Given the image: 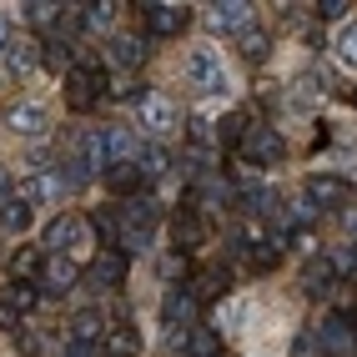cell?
<instances>
[{
    "mask_svg": "<svg viewBox=\"0 0 357 357\" xmlns=\"http://www.w3.org/2000/svg\"><path fill=\"white\" fill-rule=\"evenodd\" d=\"M186 81H192L202 96H227L231 91V76H227V66L211 45H197V51L186 56Z\"/></svg>",
    "mask_w": 357,
    "mask_h": 357,
    "instance_id": "cell-1",
    "label": "cell"
},
{
    "mask_svg": "<svg viewBox=\"0 0 357 357\" xmlns=\"http://www.w3.org/2000/svg\"><path fill=\"white\" fill-rule=\"evenodd\" d=\"M45 252H66L70 261L86 257V252H91V231H86V222H81V217H56L51 227H45Z\"/></svg>",
    "mask_w": 357,
    "mask_h": 357,
    "instance_id": "cell-2",
    "label": "cell"
},
{
    "mask_svg": "<svg viewBox=\"0 0 357 357\" xmlns=\"http://www.w3.org/2000/svg\"><path fill=\"white\" fill-rule=\"evenodd\" d=\"M236 146H242V156L252 166H277L282 156H287V141H282L272 126H247V136L236 141Z\"/></svg>",
    "mask_w": 357,
    "mask_h": 357,
    "instance_id": "cell-3",
    "label": "cell"
},
{
    "mask_svg": "<svg viewBox=\"0 0 357 357\" xmlns=\"http://www.w3.org/2000/svg\"><path fill=\"white\" fill-rule=\"evenodd\" d=\"M101 86H106V76L96 66H70L66 70V101H70V111H91Z\"/></svg>",
    "mask_w": 357,
    "mask_h": 357,
    "instance_id": "cell-4",
    "label": "cell"
},
{
    "mask_svg": "<svg viewBox=\"0 0 357 357\" xmlns=\"http://www.w3.org/2000/svg\"><path fill=\"white\" fill-rule=\"evenodd\" d=\"M136 111H141V131H151V136H166L176 126V106L161 96V91H146V96L136 101Z\"/></svg>",
    "mask_w": 357,
    "mask_h": 357,
    "instance_id": "cell-5",
    "label": "cell"
},
{
    "mask_svg": "<svg viewBox=\"0 0 357 357\" xmlns=\"http://www.w3.org/2000/svg\"><path fill=\"white\" fill-rule=\"evenodd\" d=\"M6 126L15 131V136H45V131H51V111H45V106H36V101H15L10 111H6Z\"/></svg>",
    "mask_w": 357,
    "mask_h": 357,
    "instance_id": "cell-6",
    "label": "cell"
},
{
    "mask_svg": "<svg viewBox=\"0 0 357 357\" xmlns=\"http://www.w3.org/2000/svg\"><path fill=\"white\" fill-rule=\"evenodd\" d=\"M20 202H26L31 211L61 202V176H51V172H26V176H20Z\"/></svg>",
    "mask_w": 357,
    "mask_h": 357,
    "instance_id": "cell-7",
    "label": "cell"
},
{
    "mask_svg": "<svg viewBox=\"0 0 357 357\" xmlns=\"http://www.w3.org/2000/svg\"><path fill=\"white\" fill-rule=\"evenodd\" d=\"M141 15H146V31L151 36H181L186 31V6H141Z\"/></svg>",
    "mask_w": 357,
    "mask_h": 357,
    "instance_id": "cell-8",
    "label": "cell"
},
{
    "mask_svg": "<svg viewBox=\"0 0 357 357\" xmlns=\"http://www.w3.org/2000/svg\"><path fill=\"white\" fill-rule=\"evenodd\" d=\"M176 347H186V357H222V332L217 327H186L172 337Z\"/></svg>",
    "mask_w": 357,
    "mask_h": 357,
    "instance_id": "cell-9",
    "label": "cell"
},
{
    "mask_svg": "<svg viewBox=\"0 0 357 357\" xmlns=\"http://www.w3.org/2000/svg\"><path fill=\"white\" fill-rule=\"evenodd\" d=\"M101 357H141V332H136L131 322L106 327V337H101Z\"/></svg>",
    "mask_w": 357,
    "mask_h": 357,
    "instance_id": "cell-10",
    "label": "cell"
},
{
    "mask_svg": "<svg viewBox=\"0 0 357 357\" xmlns=\"http://www.w3.org/2000/svg\"><path fill=\"white\" fill-rule=\"evenodd\" d=\"M252 20V6L247 0H222V6H206V26L211 31H242Z\"/></svg>",
    "mask_w": 357,
    "mask_h": 357,
    "instance_id": "cell-11",
    "label": "cell"
},
{
    "mask_svg": "<svg viewBox=\"0 0 357 357\" xmlns=\"http://www.w3.org/2000/svg\"><path fill=\"white\" fill-rule=\"evenodd\" d=\"M332 282H337V272H332L327 257H307V261H302V292H307V297H327Z\"/></svg>",
    "mask_w": 357,
    "mask_h": 357,
    "instance_id": "cell-12",
    "label": "cell"
},
{
    "mask_svg": "<svg viewBox=\"0 0 357 357\" xmlns=\"http://www.w3.org/2000/svg\"><path fill=\"white\" fill-rule=\"evenodd\" d=\"M322 347L332 352V357H347L357 342H352V317L347 312H332L327 322H322Z\"/></svg>",
    "mask_w": 357,
    "mask_h": 357,
    "instance_id": "cell-13",
    "label": "cell"
},
{
    "mask_svg": "<svg viewBox=\"0 0 357 357\" xmlns=\"http://www.w3.org/2000/svg\"><path fill=\"white\" fill-rule=\"evenodd\" d=\"M342 197H347V186L337 176H327V172L307 176V202H312V206H342Z\"/></svg>",
    "mask_w": 357,
    "mask_h": 357,
    "instance_id": "cell-14",
    "label": "cell"
},
{
    "mask_svg": "<svg viewBox=\"0 0 357 357\" xmlns=\"http://www.w3.org/2000/svg\"><path fill=\"white\" fill-rule=\"evenodd\" d=\"M172 236H176V247H186V252H192V247H202V242H206V217H197L192 206H186V211H176Z\"/></svg>",
    "mask_w": 357,
    "mask_h": 357,
    "instance_id": "cell-15",
    "label": "cell"
},
{
    "mask_svg": "<svg viewBox=\"0 0 357 357\" xmlns=\"http://www.w3.org/2000/svg\"><path fill=\"white\" fill-rule=\"evenodd\" d=\"M31 222H36V211L20 202V197H6V202H0V231H6V236L31 231Z\"/></svg>",
    "mask_w": 357,
    "mask_h": 357,
    "instance_id": "cell-16",
    "label": "cell"
},
{
    "mask_svg": "<svg viewBox=\"0 0 357 357\" xmlns=\"http://www.w3.org/2000/svg\"><path fill=\"white\" fill-rule=\"evenodd\" d=\"M91 282H96V287H121L126 282V257L121 252H101L96 267H91Z\"/></svg>",
    "mask_w": 357,
    "mask_h": 357,
    "instance_id": "cell-17",
    "label": "cell"
},
{
    "mask_svg": "<svg viewBox=\"0 0 357 357\" xmlns=\"http://www.w3.org/2000/svg\"><path fill=\"white\" fill-rule=\"evenodd\" d=\"M222 292H227V272H217V267L197 272L192 282H186V297H192V302H217Z\"/></svg>",
    "mask_w": 357,
    "mask_h": 357,
    "instance_id": "cell-18",
    "label": "cell"
},
{
    "mask_svg": "<svg viewBox=\"0 0 357 357\" xmlns=\"http://www.w3.org/2000/svg\"><path fill=\"white\" fill-rule=\"evenodd\" d=\"M141 181H146V176H141L136 161H111L106 166V186H111V192H141Z\"/></svg>",
    "mask_w": 357,
    "mask_h": 357,
    "instance_id": "cell-19",
    "label": "cell"
},
{
    "mask_svg": "<svg viewBox=\"0 0 357 357\" xmlns=\"http://www.w3.org/2000/svg\"><path fill=\"white\" fill-rule=\"evenodd\" d=\"M121 211H126L131 231H146V236H151V222H156V211H161V206H156V197H141V192H136Z\"/></svg>",
    "mask_w": 357,
    "mask_h": 357,
    "instance_id": "cell-20",
    "label": "cell"
},
{
    "mask_svg": "<svg viewBox=\"0 0 357 357\" xmlns=\"http://www.w3.org/2000/svg\"><path fill=\"white\" fill-rule=\"evenodd\" d=\"M111 56H116V66L131 70V66H141V61L151 56V45L141 40V36H116V40H111Z\"/></svg>",
    "mask_w": 357,
    "mask_h": 357,
    "instance_id": "cell-21",
    "label": "cell"
},
{
    "mask_svg": "<svg viewBox=\"0 0 357 357\" xmlns=\"http://www.w3.org/2000/svg\"><path fill=\"white\" fill-rule=\"evenodd\" d=\"M161 317H166V327H186V322H192L197 317V302L192 297H186V292H166V302H161Z\"/></svg>",
    "mask_w": 357,
    "mask_h": 357,
    "instance_id": "cell-22",
    "label": "cell"
},
{
    "mask_svg": "<svg viewBox=\"0 0 357 357\" xmlns=\"http://www.w3.org/2000/svg\"><path fill=\"white\" fill-rule=\"evenodd\" d=\"M36 272H40V247H20V252L10 257V277L20 282V287H26Z\"/></svg>",
    "mask_w": 357,
    "mask_h": 357,
    "instance_id": "cell-23",
    "label": "cell"
},
{
    "mask_svg": "<svg viewBox=\"0 0 357 357\" xmlns=\"http://www.w3.org/2000/svg\"><path fill=\"white\" fill-rule=\"evenodd\" d=\"M70 327H76V342H101L106 337V317L96 312V307H91V312H76Z\"/></svg>",
    "mask_w": 357,
    "mask_h": 357,
    "instance_id": "cell-24",
    "label": "cell"
},
{
    "mask_svg": "<svg viewBox=\"0 0 357 357\" xmlns=\"http://www.w3.org/2000/svg\"><path fill=\"white\" fill-rule=\"evenodd\" d=\"M6 56H10V70H36L40 66V45L20 40V45H6Z\"/></svg>",
    "mask_w": 357,
    "mask_h": 357,
    "instance_id": "cell-25",
    "label": "cell"
},
{
    "mask_svg": "<svg viewBox=\"0 0 357 357\" xmlns=\"http://www.w3.org/2000/svg\"><path fill=\"white\" fill-rule=\"evenodd\" d=\"M136 166H141V176H146V181H156V176H166V166H172V156H166L161 146H146V151L136 156Z\"/></svg>",
    "mask_w": 357,
    "mask_h": 357,
    "instance_id": "cell-26",
    "label": "cell"
},
{
    "mask_svg": "<svg viewBox=\"0 0 357 357\" xmlns=\"http://www.w3.org/2000/svg\"><path fill=\"white\" fill-rule=\"evenodd\" d=\"M267 51H272V36L267 31H242V56L247 61H267Z\"/></svg>",
    "mask_w": 357,
    "mask_h": 357,
    "instance_id": "cell-27",
    "label": "cell"
},
{
    "mask_svg": "<svg viewBox=\"0 0 357 357\" xmlns=\"http://www.w3.org/2000/svg\"><path fill=\"white\" fill-rule=\"evenodd\" d=\"M26 20H31V26H61V6H51V0H31Z\"/></svg>",
    "mask_w": 357,
    "mask_h": 357,
    "instance_id": "cell-28",
    "label": "cell"
},
{
    "mask_svg": "<svg viewBox=\"0 0 357 357\" xmlns=\"http://www.w3.org/2000/svg\"><path fill=\"white\" fill-rule=\"evenodd\" d=\"M337 56H342V66L357 70V20H347V26L337 31Z\"/></svg>",
    "mask_w": 357,
    "mask_h": 357,
    "instance_id": "cell-29",
    "label": "cell"
},
{
    "mask_svg": "<svg viewBox=\"0 0 357 357\" xmlns=\"http://www.w3.org/2000/svg\"><path fill=\"white\" fill-rule=\"evenodd\" d=\"M0 302H6L10 312L20 317V312H31V307H36V292H31V287H20V282H10V287H6V297H0Z\"/></svg>",
    "mask_w": 357,
    "mask_h": 357,
    "instance_id": "cell-30",
    "label": "cell"
},
{
    "mask_svg": "<svg viewBox=\"0 0 357 357\" xmlns=\"http://www.w3.org/2000/svg\"><path fill=\"white\" fill-rule=\"evenodd\" d=\"M111 96H116V101H141V96H146V86H136L131 70H121V76L111 81Z\"/></svg>",
    "mask_w": 357,
    "mask_h": 357,
    "instance_id": "cell-31",
    "label": "cell"
},
{
    "mask_svg": "<svg viewBox=\"0 0 357 357\" xmlns=\"http://www.w3.org/2000/svg\"><path fill=\"white\" fill-rule=\"evenodd\" d=\"M45 282H51L56 292L70 287V282H76V261H70V257H56V261H51V272H45Z\"/></svg>",
    "mask_w": 357,
    "mask_h": 357,
    "instance_id": "cell-32",
    "label": "cell"
},
{
    "mask_svg": "<svg viewBox=\"0 0 357 357\" xmlns=\"http://www.w3.org/2000/svg\"><path fill=\"white\" fill-rule=\"evenodd\" d=\"M242 136H247V116H242V111H231L227 121L217 126V141H222V146H231V141H242Z\"/></svg>",
    "mask_w": 357,
    "mask_h": 357,
    "instance_id": "cell-33",
    "label": "cell"
},
{
    "mask_svg": "<svg viewBox=\"0 0 357 357\" xmlns=\"http://www.w3.org/2000/svg\"><path fill=\"white\" fill-rule=\"evenodd\" d=\"M272 206H277V192H247V211H252V217H272Z\"/></svg>",
    "mask_w": 357,
    "mask_h": 357,
    "instance_id": "cell-34",
    "label": "cell"
},
{
    "mask_svg": "<svg viewBox=\"0 0 357 357\" xmlns=\"http://www.w3.org/2000/svg\"><path fill=\"white\" fill-rule=\"evenodd\" d=\"M40 51H45L40 61H45V66H51V70H61V66L70 70V45H66V40H61V45H40Z\"/></svg>",
    "mask_w": 357,
    "mask_h": 357,
    "instance_id": "cell-35",
    "label": "cell"
},
{
    "mask_svg": "<svg viewBox=\"0 0 357 357\" xmlns=\"http://www.w3.org/2000/svg\"><path fill=\"white\" fill-rule=\"evenodd\" d=\"M332 272H357V247H342V252H332Z\"/></svg>",
    "mask_w": 357,
    "mask_h": 357,
    "instance_id": "cell-36",
    "label": "cell"
},
{
    "mask_svg": "<svg viewBox=\"0 0 357 357\" xmlns=\"http://www.w3.org/2000/svg\"><path fill=\"white\" fill-rule=\"evenodd\" d=\"M96 231L106 236V242H116V236H121V222H116L111 211H96Z\"/></svg>",
    "mask_w": 357,
    "mask_h": 357,
    "instance_id": "cell-37",
    "label": "cell"
},
{
    "mask_svg": "<svg viewBox=\"0 0 357 357\" xmlns=\"http://www.w3.org/2000/svg\"><path fill=\"white\" fill-rule=\"evenodd\" d=\"M292 222H297V227H312V222H317V206H312V202H297V206H292Z\"/></svg>",
    "mask_w": 357,
    "mask_h": 357,
    "instance_id": "cell-38",
    "label": "cell"
},
{
    "mask_svg": "<svg viewBox=\"0 0 357 357\" xmlns=\"http://www.w3.org/2000/svg\"><path fill=\"white\" fill-rule=\"evenodd\" d=\"M342 10H347V0H322V6H317L322 20H342Z\"/></svg>",
    "mask_w": 357,
    "mask_h": 357,
    "instance_id": "cell-39",
    "label": "cell"
},
{
    "mask_svg": "<svg viewBox=\"0 0 357 357\" xmlns=\"http://www.w3.org/2000/svg\"><path fill=\"white\" fill-rule=\"evenodd\" d=\"M192 136H197V141H217V131H211L206 116H192Z\"/></svg>",
    "mask_w": 357,
    "mask_h": 357,
    "instance_id": "cell-40",
    "label": "cell"
},
{
    "mask_svg": "<svg viewBox=\"0 0 357 357\" xmlns=\"http://www.w3.org/2000/svg\"><path fill=\"white\" fill-rule=\"evenodd\" d=\"M66 357H101V347H91V342H70Z\"/></svg>",
    "mask_w": 357,
    "mask_h": 357,
    "instance_id": "cell-41",
    "label": "cell"
},
{
    "mask_svg": "<svg viewBox=\"0 0 357 357\" xmlns=\"http://www.w3.org/2000/svg\"><path fill=\"white\" fill-rule=\"evenodd\" d=\"M10 327H15V312H10L6 302H0V332H10Z\"/></svg>",
    "mask_w": 357,
    "mask_h": 357,
    "instance_id": "cell-42",
    "label": "cell"
},
{
    "mask_svg": "<svg viewBox=\"0 0 357 357\" xmlns=\"http://www.w3.org/2000/svg\"><path fill=\"white\" fill-rule=\"evenodd\" d=\"M6 186H10V172L0 166V202H6Z\"/></svg>",
    "mask_w": 357,
    "mask_h": 357,
    "instance_id": "cell-43",
    "label": "cell"
},
{
    "mask_svg": "<svg viewBox=\"0 0 357 357\" xmlns=\"http://www.w3.org/2000/svg\"><path fill=\"white\" fill-rule=\"evenodd\" d=\"M6 45H10V26L0 20V51H6Z\"/></svg>",
    "mask_w": 357,
    "mask_h": 357,
    "instance_id": "cell-44",
    "label": "cell"
},
{
    "mask_svg": "<svg viewBox=\"0 0 357 357\" xmlns=\"http://www.w3.org/2000/svg\"><path fill=\"white\" fill-rule=\"evenodd\" d=\"M352 342H357V312H352Z\"/></svg>",
    "mask_w": 357,
    "mask_h": 357,
    "instance_id": "cell-45",
    "label": "cell"
},
{
    "mask_svg": "<svg viewBox=\"0 0 357 357\" xmlns=\"http://www.w3.org/2000/svg\"><path fill=\"white\" fill-rule=\"evenodd\" d=\"M352 101H357V91H352Z\"/></svg>",
    "mask_w": 357,
    "mask_h": 357,
    "instance_id": "cell-46",
    "label": "cell"
}]
</instances>
